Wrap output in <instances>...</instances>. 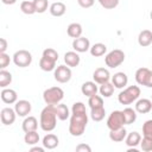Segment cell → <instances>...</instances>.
I'll return each mask as SVG.
<instances>
[{
  "label": "cell",
  "instance_id": "6da1fadb",
  "mask_svg": "<svg viewBox=\"0 0 152 152\" xmlns=\"http://www.w3.org/2000/svg\"><path fill=\"white\" fill-rule=\"evenodd\" d=\"M88 125V114L83 102H75L71 108L69 133L72 137H81Z\"/></svg>",
  "mask_w": 152,
  "mask_h": 152
},
{
  "label": "cell",
  "instance_id": "7a4b0ae2",
  "mask_svg": "<svg viewBox=\"0 0 152 152\" xmlns=\"http://www.w3.org/2000/svg\"><path fill=\"white\" fill-rule=\"evenodd\" d=\"M57 119L55 104H46L40 112L39 126L44 132H51L57 126Z\"/></svg>",
  "mask_w": 152,
  "mask_h": 152
},
{
  "label": "cell",
  "instance_id": "3957f363",
  "mask_svg": "<svg viewBox=\"0 0 152 152\" xmlns=\"http://www.w3.org/2000/svg\"><path fill=\"white\" fill-rule=\"evenodd\" d=\"M140 93L141 91H140V88L138 86H129L119 93L118 101L121 104H131L139 99Z\"/></svg>",
  "mask_w": 152,
  "mask_h": 152
},
{
  "label": "cell",
  "instance_id": "277c9868",
  "mask_svg": "<svg viewBox=\"0 0 152 152\" xmlns=\"http://www.w3.org/2000/svg\"><path fill=\"white\" fill-rule=\"evenodd\" d=\"M63 97H64V91L61 87H50L45 89L43 93V100L46 104L61 103Z\"/></svg>",
  "mask_w": 152,
  "mask_h": 152
},
{
  "label": "cell",
  "instance_id": "5b68a950",
  "mask_svg": "<svg viewBox=\"0 0 152 152\" xmlns=\"http://www.w3.org/2000/svg\"><path fill=\"white\" fill-rule=\"evenodd\" d=\"M124 61H125V52L120 49H114L109 51L104 57V63L110 69L118 68L124 63Z\"/></svg>",
  "mask_w": 152,
  "mask_h": 152
},
{
  "label": "cell",
  "instance_id": "8992f818",
  "mask_svg": "<svg viewBox=\"0 0 152 152\" xmlns=\"http://www.w3.org/2000/svg\"><path fill=\"white\" fill-rule=\"evenodd\" d=\"M12 59H13V63L17 66L26 68V66L31 65V63H32V55L27 50H18V51L14 52Z\"/></svg>",
  "mask_w": 152,
  "mask_h": 152
},
{
  "label": "cell",
  "instance_id": "52a82bcc",
  "mask_svg": "<svg viewBox=\"0 0 152 152\" xmlns=\"http://www.w3.org/2000/svg\"><path fill=\"white\" fill-rule=\"evenodd\" d=\"M107 127L109 129H116L126 125L122 110H113L107 118Z\"/></svg>",
  "mask_w": 152,
  "mask_h": 152
},
{
  "label": "cell",
  "instance_id": "ba28073f",
  "mask_svg": "<svg viewBox=\"0 0 152 152\" xmlns=\"http://www.w3.org/2000/svg\"><path fill=\"white\" fill-rule=\"evenodd\" d=\"M135 81L139 86L152 88V70L147 68H139L135 71Z\"/></svg>",
  "mask_w": 152,
  "mask_h": 152
},
{
  "label": "cell",
  "instance_id": "9c48e42d",
  "mask_svg": "<svg viewBox=\"0 0 152 152\" xmlns=\"http://www.w3.org/2000/svg\"><path fill=\"white\" fill-rule=\"evenodd\" d=\"M71 75H72L71 69L66 64L58 65L53 70V77L58 83H68L71 80Z\"/></svg>",
  "mask_w": 152,
  "mask_h": 152
},
{
  "label": "cell",
  "instance_id": "30bf717a",
  "mask_svg": "<svg viewBox=\"0 0 152 152\" xmlns=\"http://www.w3.org/2000/svg\"><path fill=\"white\" fill-rule=\"evenodd\" d=\"M14 109H15V113H17L18 116L25 118L31 113L32 104L27 100H18L14 104Z\"/></svg>",
  "mask_w": 152,
  "mask_h": 152
},
{
  "label": "cell",
  "instance_id": "8fae6325",
  "mask_svg": "<svg viewBox=\"0 0 152 152\" xmlns=\"http://www.w3.org/2000/svg\"><path fill=\"white\" fill-rule=\"evenodd\" d=\"M0 118H1V122L5 126H11L15 121V118H17L15 109H13L11 107L2 108L1 109V113H0Z\"/></svg>",
  "mask_w": 152,
  "mask_h": 152
},
{
  "label": "cell",
  "instance_id": "7c38bea8",
  "mask_svg": "<svg viewBox=\"0 0 152 152\" xmlns=\"http://www.w3.org/2000/svg\"><path fill=\"white\" fill-rule=\"evenodd\" d=\"M93 78H94V82H96L97 84H103L106 82H109L110 81L109 70L106 68H97L93 72Z\"/></svg>",
  "mask_w": 152,
  "mask_h": 152
},
{
  "label": "cell",
  "instance_id": "4fadbf2b",
  "mask_svg": "<svg viewBox=\"0 0 152 152\" xmlns=\"http://www.w3.org/2000/svg\"><path fill=\"white\" fill-rule=\"evenodd\" d=\"M72 49L78 52V53H82V52H87L89 49H90V42L88 38L86 37H78V38H75L72 40Z\"/></svg>",
  "mask_w": 152,
  "mask_h": 152
},
{
  "label": "cell",
  "instance_id": "5bb4252c",
  "mask_svg": "<svg viewBox=\"0 0 152 152\" xmlns=\"http://www.w3.org/2000/svg\"><path fill=\"white\" fill-rule=\"evenodd\" d=\"M0 96H1L2 102L7 103V104H12V103H15L18 101L17 91L14 89H11V88H2Z\"/></svg>",
  "mask_w": 152,
  "mask_h": 152
},
{
  "label": "cell",
  "instance_id": "9a60e30c",
  "mask_svg": "<svg viewBox=\"0 0 152 152\" xmlns=\"http://www.w3.org/2000/svg\"><path fill=\"white\" fill-rule=\"evenodd\" d=\"M137 113L139 114H147L152 109V100L150 99H138L135 101V108Z\"/></svg>",
  "mask_w": 152,
  "mask_h": 152
},
{
  "label": "cell",
  "instance_id": "2e32d148",
  "mask_svg": "<svg viewBox=\"0 0 152 152\" xmlns=\"http://www.w3.org/2000/svg\"><path fill=\"white\" fill-rule=\"evenodd\" d=\"M112 83L115 88L118 89H122L127 86L128 83V77L124 71H118L112 76Z\"/></svg>",
  "mask_w": 152,
  "mask_h": 152
},
{
  "label": "cell",
  "instance_id": "e0dca14e",
  "mask_svg": "<svg viewBox=\"0 0 152 152\" xmlns=\"http://www.w3.org/2000/svg\"><path fill=\"white\" fill-rule=\"evenodd\" d=\"M64 63L70 66V68H76L78 66L80 62H81V57L78 55V52H76L75 50L74 51H68L64 53Z\"/></svg>",
  "mask_w": 152,
  "mask_h": 152
},
{
  "label": "cell",
  "instance_id": "ac0fdd59",
  "mask_svg": "<svg viewBox=\"0 0 152 152\" xmlns=\"http://www.w3.org/2000/svg\"><path fill=\"white\" fill-rule=\"evenodd\" d=\"M96 84H97V83L94 82V81H87V82H84V83L82 84V87H81L82 94H83L84 96H87V97H90V96L97 94L99 88H97Z\"/></svg>",
  "mask_w": 152,
  "mask_h": 152
},
{
  "label": "cell",
  "instance_id": "d6986e66",
  "mask_svg": "<svg viewBox=\"0 0 152 152\" xmlns=\"http://www.w3.org/2000/svg\"><path fill=\"white\" fill-rule=\"evenodd\" d=\"M43 146L46 148V150H53L58 146L59 144V139L56 134L53 133H48L44 138H43V141H42Z\"/></svg>",
  "mask_w": 152,
  "mask_h": 152
},
{
  "label": "cell",
  "instance_id": "ffe728a7",
  "mask_svg": "<svg viewBox=\"0 0 152 152\" xmlns=\"http://www.w3.org/2000/svg\"><path fill=\"white\" fill-rule=\"evenodd\" d=\"M56 63H57L56 59L42 55V58L39 59V68L43 71H53L56 69Z\"/></svg>",
  "mask_w": 152,
  "mask_h": 152
},
{
  "label": "cell",
  "instance_id": "44dd1931",
  "mask_svg": "<svg viewBox=\"0 0 152 152\" xmlns=\"http://www.w3.org/2000/svg\"><path fill=\"white\" fill-rule=\"evenodd\" d=\"M21 128L25 133L27 132H31V131H37L38 128V120L34 118V116H31V115H27L25 116L23 124H21Z\"/></svg>",
  "mask_w": 152,
  "mask_h": 152
},
{
  "label": "cell",
  "instance_id": "7402d4cb",
  "mask_svg": "<svg viewBox=\"0 0 152 152\" xmlns=\"http://www.w3.org/2000/svg\"><path fill=\"white\" fill-rule=\"evenodd\" d=\"M127 131L125 127H120L116 129H109V139L114 142H121L126 139Z\"/></svg>",
  "mask_w": 152,
  "mask_h": 152
},
{
  "label": "cell",
  "instance_id": "603a6c76",
  "mask_svg": "<svg viewBox=\"0 0 152 152\" xmlns=\"http://www.w3.org/2000/svg\"><path fill=\"white\" fill-rule=\"evenodd\" d=\"M49 11H50L51 15H53V17H62L66 11V6H65L64 2L56 1V2H52L50 5Z\"/></svg>",
  "mask_w": 152,
  "mask_h": 152
},
{
  "label": "cell",
  "instance_id": "cb8c5ba5",
  "mask_svg": "<svg viewBox=\"0 0 152 152\" xmlns=\"http://www.w3.org/2000/svg\"><path fill=\"white\" fill-rule=\"evenodd\" d=\"M140 141H141V135L139 132L127 133L125 139V144L127 147H137L138 145H140Z\"/></svg>",
  "mask_w": 152,
  "mask_h": 152
},
{
  "label": "cell",
  "instance_id": "d4e9b609",
  "mask_svg": "<svg viewBox=\"0 0 152 152\" xmlns=\"http://www.w3.org/2000/svg\"><path fill=\"white\" fill-rule=\"evenodd\" d=\"M55 109H56V114H57V118H58V120H61V121H65L66 119H69L70 118V110H69V108H68V106L66 104H64V103H57V104H55Z\"/></svg>",
  "mask_w": 152,
  "mask_h": 152
},
{
  "label": "cell",
  "instance_id": "484cf974",
  "mask_svg": "<svg viewBox=\"0 0 152 152\" xmlns=\"http://www.w3.org/2000/svg\"><path fill=\"white\" fill-rule=\"evenodd\" d=\"M138 44L142 48L151 45L152 44V31H150V30L140 31V33L138 36Z\"/></svg>",
  "mask_w": 152,
  "mask_h": 152
},
{
  "label": "cell",
  "instance_id": "4316f807",
  "mask_svg": "<svg viewBox=\"0 0 152 152\" xmlns=\"http://www.w3.org/2000/svg\"><path fill=\"white\" fill-rule=\"evenodd\" d=\"M82 32H83V28H82V25L80 23H71L66 27L68 36L71 37V38H74V39L81 37L82 36Z\"/></svg>",
  "mask_w": 152,
  "mask_h": 152
},
{
  "label": "cell",
  "instance_id": "83f0119b",
  "mask_svg": "<svg viewBox=\"0 0 152 152\" xmlns=\"http://www.w3.org/2000/svg\"><path fill=\"white\" fill-rule=\"evenodd\" d=\"M89 51L93 57H101L107 52V46L103 43H95L94 45L90 46Z\"/></svg>",
  "mask_w": 152,
  "mask_h": 152
},
{
  "label": "cell",
  "instance_id": "f1b7e54d",
  "mask_svg": "<svg viewBox=\"0 0 152 152\" xmlns=\"http://www.w3.org/2000/svg\"><path fill=\"white\" fill-rule=\"evenodd\" d=\"M114 89H115V87L113 86L112 82H106L103 84H100L99 91H100L102 97H110L114 93Z\"/></svg>",
  "mask_w": 152,
  "mask_h": 152
},
{
  "label": "cell",
  "instance_id": "f546056e",
  "mask_svg": "<svg viewBox=\"0 0 152 152\" xmlns=\"http://www.w3.org/2000/svg\"><path fill=\"white\" fill-rule=\"evenodd\" d=\"M104 115H106V109L104 107H96V108H90V118L99 122V121H102L104 119Z\"/></svg>",
  "mask_w": 152,
  "mask_h": 152
},
{
  "label": "cell",
  "instance_id": "4dcf8cb0",
  "mask_svg": "<svg viewBox=\"0 0 152 152\" xmlns=\"http://www.w3.org/2000/svg\"><path fill=\"white\" fill-rule=\"evenodd\" d=\"M124 118H125V122L126 125H132L133 122H135L137 120V110L131 108V107H126L124 110Z\"/></svg>",
  "mask_w": 152,
  "mask_h": 152
},
{
  "label": "cell",
  "instance_id": "1f68e13d",
  "mask_svg": "<svg viewBox=\"0 0 152 152\" xmlns=\"http://www.w3.org/2000/svg\"><path fill=\"white\" fill-rule=\"evenodd\" d=\"M39 134L37 133V131H31V132H27L25 133L24 135V141L26 145H30V146H33V145H37L39 142Z\"/></svg>",
  "mask_w": 152,
  "mask_h": 152
},
{
  "label": "cell",
  "instance_id": "d6a6232c",
  "mask_svg": "<svg viewBox=\"0 0 152 152\" xmlns=\"http://www.w3.org/2000/svg\"><path fill=\"white\" fill-rule=\"evenodd\" d=\"M20 10H21L23 13H25V14H27V15H31V14L37 13V12H36V6H34L33 0H32V1H31V0H25V1H23V2L20 4Z\"/></svg>",
  "mask_w": 152,
  "mask_h": 152
},
{
  "label": "cell",
  "instance_id": "836d02e7",
  "mask_svg": "<svg viewBox=\"0 0 152 152\" xmlns=\"http://www.w3.org/2000/svg\"><path fill=\"white\" fill-rule=\"evenodd\" d=\"M12 83V74L5 69L0 70V87L1 88H7Z\"/></svg>",
  "mask_w": 152,
  "mask_h": 152
},
{
  "label": "cell",
  "instance_id": "e575fe53",
  "mask_svg": "<svg viewBox=\"0 0 152 152\" xmlns=\"http://www.w3.org/2000/svg\"><path fill=\"white\" fill-rule=\"evenodd\" d=\"M88 104L90 108H96V107H102L103 106V97L95 94L90 97H88Z\"/></svg>",
  "mask_w": 152,
  "mask_h": 152
},
{
  "label": "cell",
  "instance_id": "d590c367",
  "mask_svg": "<svg viewBox=\"0 0 152 152\" xmlns=\"http://www.w3.org/2000/svg\"><path fill=\"white\" fill-rule=\"evenodd\" d=\"M33 2H34L37 13H44L49 7V1L48 0H33Z\"/></svg>",
  "mask_w": 152,
  "mask_h": 152
},
{
  "label": "cell",
  "instance_id": "8d00e7d4",
  "mask_svg": "<svg viewBox=\"0 0 152 152\" xmlns=\"http://www.w3.org/2000/svg\"><path fill=\"white\" fill-rule=\"evenodd\" d=\"M142 135L152 139V119L146 120L142 125Z\"/></svg>",
  "mask_w": 152,
  "mask_h": 152
},
{
  "label": "cell",
  "instance_id": "74e56055",
  "mask_svg": "<svg viewBox=\"0 0 152 152\" xmlns=\"http://www.w3.org/2000/svg\"><path fill=\"white\" fill-rule=\"evenodd\" d=\"M140 148L144 151V152H150L152 151V139L151 138H141V141H140Z\"/></svg>",
  "mask_w": 152,
  "mask_h": 152
},
{
  "label": "cell",
  "instance_id": "f35d334b",
  "mask_svg": "<svg viewBox=\"0 0 152 152\" xmlns=\"http://www.w3.org/2000/svg\"><path fill=\"white\" fill-rule=\"evenodd\" d=\"M100 2V5L106 8V10H113L119 5L120 0H97Z\"/></svg>",
  "mask_w": 152,
  "mask_h": 152
},
{
  "label": "cell",
  "instance_id": "ab89813d",
  "mask_svg": "<svg viewBox=\"0 0 152 152\" xmlns=\"http://www.w3.org/2000/svg\"><path fill=\"white\" fill-rule=\"evenodd\" d=\"M10 62H11V58L6 52L0 53V69H6L10 65Z\"/></svg>",
  "mask_w": 152,
  "mask_h": 152
},
{
  "label": "cell",
  "instance_id": "60d3db41",
  "mask_svg": "<svg viewBox=\"0 0 152 152\" xmlns=\"http://www.w3.org/2000/svg\"><path fill=\"white\" fill-rule=\"evenodd\" d=\"M42 55H43V56H48V57H50V58H53V59L58 61V52H57L55 49H52V48L45 49Z\"/></svg>",
  "mask_w": 152,
  "mask_h": 152
},
{
  "label": "cell",
  "instance_id": "b9f144b4",
  "mask_svg": "<svg viewBox=\"0 0 152 152\" xmlns=\"http://www.w3.org/2000/svg\"><path fill=\"white\" fill-rule=\"evenodd\" d=\"M77 4L82 8H89L95 4V0H77Z\"/></svg>",
  "mask_w": 152,
  "mask_h": 152
},
{
  "label": "cell",
  "instance_id": "7bdbcfd3",
  "mask_svg": "<svg viewBox=\"0 0 152 152\" xmlns=\"http://www.w3.org/2000/svg\"><path fill=\"white\" fill-rule=\"evenodd\" d=\"M77 152H90L91 151V147L87 144H78L75 148Z\"/></svg>",
  "mask_w": 152,
  "mask_h": 152
},
{
  "label": "cell",
  "instance_id": "ee69618b",
  "mask_svg": "<svg viewBox=\"0 0 152 152\" xmlns=\"http://www.w3.org/2000/svg\"><path fill=\"white\" fill-rule=\"evenodd\" d=\"M7 49V40L5 38H0V53L5 52Z\"/></svg>",
  "mask_w": 152,
  "mask_h": 152
},
{
  "label": "cell",
  "instance_id": "f6af8a7d",
  "mask_svg": "<svg viewBox=\"0 0 152 152\" xmlns=\"http://www.w3.org/2000/svg\"><path fill=\"white\" fill-rule=\"evenodd\" d=\"M44 150H45V147L43 146V147H39V146H32L31 148H30V152H44Z\"/></svg>",
  "mask_w": 152,
  "mask_h": 152
},
{
  "label": "cell",
  "instance_id": "bcb514c9",
  "mask_svg": "<svg viewBox=\"0 0 152 152\" xmlns=\"http://www.w3.org/2000/svg\"><path fill=\"white\" fill-rule=\"evenodd\" d=\"M1 2L5 5H13L17 2V0H1Z\"/></svg>",
  "mask_w": 152,
  "mask_h": 152
},
{
  "label": "cell",
  "instance_id": "7dc6e473",
  "mask_svg": "<svg viewBox=\"0 0 152 152\" xmlns=\"http://www.w3.org/2000/svg\"><path fill=\"white\" fill-rule=\"evenodd\" d=\"M150 18H151V20H152V11H151V13H150Z\"/></svg>",
  "mask_w": 152,
  "mask_h": 152
},
{
  "label": "cell",
  "instance_id": "c3c4849f",
  "mask_svg": "<svg viewBox=\"0 0 152 152\" xmlns=\"http://www.w3.org/2000/svg\"><path fill=\"white\" fill-rule=\"evenodd\" d=\"M151 100H152V95H151Z\"/></svg>",
  "mask_w": 152,
  "mask_h": 152
}]
</instances>
